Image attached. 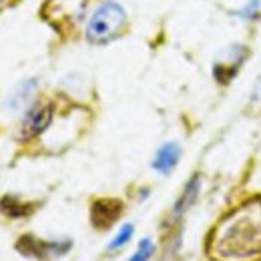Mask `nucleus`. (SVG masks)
<instances>
[{"label": "nucleus", "mask_w": 261, "mask_h": 261, "mask_svg": "<svg viewBox=\"0 0 261 261\" xmlns=\"http://www.w3.org/2000/svg\"><path fill=\"white\" fill-rule=\"evenodd\" d=\"M53 115H55V109H53L50 102H36V105H33L27 111V115H24V119L20 123V139L22 141H31L34 137L42 135L44 130L48 129V125L53 121Z\"/></svg>", "instance_id": "4"}, {"label": "nucleus", "mask_w": 261, "mask_h": 261, "mask_svg": "<svg viewBox=\"0 0 261 261\" xmlns=\"http://www.w3.org/2000/svg\"><path fill=\"white\" fill-rule=\"evenodd\" d=\"M125 20H127L125 8L115 0H105L93 12L91 20L87 22L85 36L93 44L109 42L121 33V29L125 27Z\"/></svg>", "instance_id": "2"}, {"label": "nucleus", "mask_w": 261, "mask_h": 261, "mask_svg": "<svg viewBox=\"0 0 261 261\" xmlns=\"http://www.w3.org/2000/svg\"><path fill=\"white\" fill-rule=\"evenodd\" d=\"M197 193H199V177L195 175V177L187 183V187H185L183 195L179 197V201H177V205H175V215H181L183 211H187V209L193 205Z\"/></svg>", "instance_id": "11"}, {"label": "nucleus", "mask_w": 261, "mask_h": 261, "mask_svg": "<svg viewBox=\"0 0 261 261\" xmlns=\"http://www.w3.org/2000/svg\"><path fill=\"white\" fill-rule=\"evenodd\" d=\"M34 87H36V81L34 79H31V81H24L20 87H16L14 89V93L8 97V109L14 113V111H20L27 102H29V98L33 97L34 93Z\"/></svg>", "instance_id": "10"}, {"label": "nucleus", "mask_w": 261, "mask_h": 261, "mask_svg": "<svg viewBox=\"0 0 261 261\" xmlns=\"http://www.w3.org/2000/svg\"><path fill=\"white\" fill-rule=\"evenodd\" d=\"M209 253L219 259H245L261 253V201L253 199L227 215L209 239Z\"/></svg>", "instance_id": "1"}, {"label": "nucleus", "mask_w": 261, "mask_h": 261, "mask_svg": "<svg viewBox=\"0 0 261 261\" xmlns=\"http://www.w3.org/2000/svg\"><path fill=\"white\" fill-rule=\"evenodd\" d=\"M16 251L22 253L24 257H33V259H55L65 255L66 251L72 247L70 241H40L33 235H22L16 241Z\"/></svg>", "instance_id": "3"}, {"label": "nucleus", "mask_w": 261, "mask_h": 261, "mask_svg": "<svg viewBox=\"0 0 261 261\" xmlns=\"http://www.w3.org/2000/svg\"><path fill=\"white\" fill-rule=\"evenodd\" d=\"M179 159H181V147L175 141H169V143L159 147V151H157V155L153 159V169L167 175L177 167Z\"/></svg>", "instance_id": "8"}, {"label": "nucleus", "mask_w": 261, "mask_h": 261, "mask_svg": "<svg viewBox=\"0 0 261 261\" xmlns=\"http://www.w3.org/2000/svg\"><path fill=\"white\" fill-rule=\"evenodd\" d=\"M123 213L119 199H97L91 205V223L97 229H109Z\"/></svg>", "instance_id": "5"}, {"label": "nucleus", "mask_w": 261, "mask_h": 261, "mask_svg": "<svg viewBox=\"0 0 261 261\" xmlns=\"http://www.w3.org/2000/svg\"><path fill=\"white\" fill-rule=\"evenodd\" d=\"M85 4H87V0H50L46 4L44 14L53 12V16H48L53 22L55 20H65V22L72 24L83 16Z\"/></svg>", "instance_id": "6"}, {"label": "nucleus", "mask_w": 261, "mask_h": 261, "mask_svg": "<svg viewBox=\"0 0 261 261\" xmlns=\"http://www.w3.org/2000/svg\"><path fill=\"white\" fill-rule=\"evenodd\" d=\"M33 211H34L33 205L20 201L18 197L6 195L0 199V213L6 215V217H10V219H22V217H29Z\"/></svg>", "instance_id": "9"}, {"label": "nucleus", "mask_w": 261, "mask_h": 261, "mask_svg": "<svg viewBox=\"0 0 261 261\" xmlns=\"http://www.w3.org/2000/svg\"><path fill=\"white\" fill-rule=\"evenodd\" d=\"M8 2H10V0H0V8H2L4 4H8Z\"/></svg>", "instance_id": "15"}, {"label": "nucleus", "mask_w": 261, "mask_h": 261, "mask_svg": "<svg viewBox=\"0 0 261 261\" xmlns=\"http://www.w3.org/2000/svg\"><path fill=\"white\" fill-rule=\"evenodd\" d=\"M133 231H135V229H133V225H130V223L123 225V227L119 229V233L115 235V239H113V241L109 243V247H107V249H109V251H115V249L123 247V245H125V243L129 241L130 237H133Z\"/></svg>", "instance_id": "13"}, {"label": "nucleus", "mask_w": 261, "mask_h": 261, "mask_svg": "<svg viewBox=\"0 0 261 261\" xmlns=\"http://www.w3.org/2000/svg\"><path fill=\"white\" fill-rule=\"evenodd\" d=\"M153 253H155V245H153V241L149 237H145V239H141L135 255L129 261H149L153 257Z\"/></svg>", "instance_id": "12"}, {"label": "nucleus", "mask_w": 261, "mask_h": 261, "mask_svg": "<svg viewBox=\"0 0 261 261\" xmlns=\"http://www.w3.org/2000/svg\"><path fill=\"white\" fill-rule=\"evenodd\" d=\"M259 14V0H247L239 10H237V16L243 18V20H255Z\"/></svg>", "instance_id": "14"}, {"label": "nucleus", "mask_w": 261, "mask_h": 261, "mask_svg": "<svg viewBox=\"0 0 261 261\" xmlns=\"http://www.w3.org/2000/svg\"><path fill=\"white\" fill-rule=\"evenodd\" d=\"M245 57H247V48L245 46H241V44L231 46L227 57L221 59L215 65V81L221 83V85H227L229 81L237 74V70H239V66L243 65Z\"/></svg>", "instance_id": "7"}]
</instances>
